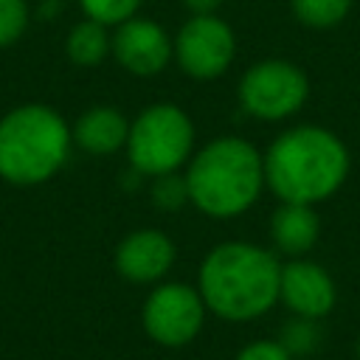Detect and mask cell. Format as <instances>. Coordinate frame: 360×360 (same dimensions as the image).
I'll return each mask as SVG.
<instances>
[{
    "label": "cell",
    "mask_w": 360,
    "mask_h": 360,
    "mask_svg": "<svg viewBox=\"0 0 360 360\" xmlns=\"http://www.w3.org/2000/svg\"><path fill=\"white\" fill-rule=\"evenodd\" d=\"M349 172L346 146L321 127L281 132L264 155V183L281 202H318L340 188Z\"/></svg>",
    "instance_id": "obj_3"
},
{
    "label": "cell",
    "mask_w": 360,
    "mask_h": 360,
    "mask_svg": "<svg viewBox=\"0 0 360 360\" xmlns=\"http://www.w3.org/2000/svg\"><path fill=\"white\" fill-rule=\"evenodd\" d=\"M183 6L191 14H214L222 6V0H183Z\"/></svg>",
    "instance_id": "obj_21"
},
{
    "label": "cell",
    "mask_w": 360,
    "mask_h": 360,
    "mask_svg": "<svg viewBox=\"0 0 360 360\" xmlns=\"http://www.w3.org/2000/svg\"><path fill=\"white\" fill-rule=\"evenodd\" d=\"M292 14L312 28H329L349 14L352 0H290Z\"/></svg>",
    "instance_id": "obj_15"
},
{
    "label": "cell",
    "mask_w": 360,
    "mask_h": 360,
    "mask_svg": "<svg viewBox=\"0 0 360 360\" xmlns=\"http://www.w3.org/2000/svg\"><path fill=\"white\" fill-rule=\"evenodd\" d=\"M318 231H321L318 214H315L312 205H307V202H281V205L273 211L270 236H273V242L278 245V250H284V253H290V256L307 253V250L315 245Z\"/></svg>",
    "instance_id": "obj_13"
},
{
    "label": "cell",
    "mask_w": 360,
    "mask_h": 360,
    "mask_svg": "<svg viewBox=\"0 0 360 360\" xmlns=\"http://www.w3.org/2000/svg\"><path fill=\"white\" fill-rule=\"evenodd\" d=\"M188 202L211 219L245 214L264 186V158L236 135H222L197 149L186 163Z\"/></svg>",
    "instance_id": "obj_2"
},
{
    "label": "cell",
    "mask_w": 360,
    "mask_h": 360,
    "mask_svg": "<svg viewBox=\"0 0 360 360\" xmlns=\"http://www.w3.org/2000/svg\"><path fill=\"white\" fill-rule=\"evenodd\" d=\"M278 259L250 242H222L208 250L197 290L208 312L225 321H253L278 301Z\"/></svg>",
    "instance_id": "obj_1"
},
{
    "label": "cell",
    "mask_w": 360,
    "mask_h": 360,
    "mask_svg": "<svg viewBox=\"0 0 360 360\" xmlns=\"http://www.w3.org/2000/svg\"><path fill=\"white\" fill-rule=\"evenodd\" d=\"M177 248L160 228L129 231L115 248V270L129 284H158L174 264Z\"/></svg>",
    "instance_id": "obj_10"
},
{
    "label": "cell",
    "mask_w": 360,
    "mask_h": 360,
    "mask_svg": "<svg viewBox=\"0 0 360 360\" xmlns=\"http://www.w3.org/2000/svg\"><path fill=\"white\" fill-rule=\"evenodd\" d=\"M110 53L127 73L149 79L172 62V37L160 22L135 14L115 25Z\"/></svg>",
    "instance_id": "obj_9"
},
{
    "label": "cell",
    "mask_w": 360,
    "mask_h": 360,
    "mask_svg": "<svg viewBox=\"0 0 360 360\" xmlns=\"http://www.w3.org/2000/svg\"><path fill=\"white\" fill-rule=\"evenodd\" d=\"M236 360H292V354L278 340H253V343L242 346Z\"/></svg>",
    "instance_id": "obj_19"
},
{
    "label": "cell",
    "mask_w": 360,
    "mask_h": 360,
    "mask_svg": "<svg viewBox=\"0 0 360 360\" xmlns=\"http://www.w3.org/2000/svg\"><path fill=\"white\" fill-rule=\"evenodd\" d=\"M309 93V82L301 68L284 59H264L248 68L239 79L236 96L248 115L262 121H278L301 110Z\"/></svg>",
    "instance_id": "obj_7"
},
{
    "label": "cell",
    "mask_w": 360,
    "mask_h": 360,
    "mask_svg": "<svg viewBox=\"0 0 360 360\" xmlns=\"http://www.w3.org/2000/svg\"><path fill=\"white\" fill-rule=\"evenodd\" d=\"M205 304L197 287L180 281L155 284L143 301L141 323L149 340L166 349L188 346L205 323Z\"/></svg>",
    "instance_id": "obj_6"
},
{
    "label": "cell",
    "mask_w": 360,
    "mask_h": 360,
    "mask_svg": "<svg viewBox=\"0 0 360 360\" xmlns=\"http://www.w3.org/2000/svg\"><path fill=\"white\" fill-rule=\"evenodd\" d=\"M149 200L155 208L160 211H177L188 202V188H186V177L180 172H169V174H158L152 177L149 186Z\"/></svg>",
    "instance_id": "obj_16"
},
{
    "label": "cell",
    "mask_w": 360,
    "mask_h": 360,
    "mask_svg": "<svg viewBox=\"0 0 360 360\" xmlns=\"http://www.w3.org/2000/svg\"><path fill=\"white\" fill-rule=\"evenodd\" d=\"M28 3L25 0H0V48L14 45L28 28Z\"/></svg>",
    "instance_id": "obj_18"
},
{
    "label": "cell",
    "mask_w": 360,
    "mask_h": 360,
    "mask_svg": "<svg viewBox=\"0 0 360 360\" xmlns=\"http://www.w3.org/2000/svg\"><path fill=\"white\" fill-rule=\"evenodd\" d=\"M143 0H79V8L87 20L104 22L110 28L121 25L124 20L135 17Z\"/></svg>",
    "instance_id": "obj_17"
},
{
    "label": "cell",
    "mask_w": 360,
    "mask_h": 360,
    "mask_svg": "<svg viewBox=\"0 0 360 360\" xmlns=\"http://www.w3.org/2000/svg\"><path fill=\"white\" fill-rule=\"evenodd\" d=\"M278 298L301 318H321L335 307V284L329 273L312 262H287L281 264Z\"/></svg>",
    "instance_id": "obj_11"
},
{
    "label": "cell",
    "mask_w": 360,
    "mask_h": 360,
    "mask_svg": "<svg viewBox=\"0 0 360 360\" xmlns=\"http://www.w3.org/2000/svg\"><path fill=\"white\" fill-rule=\"evenodd\" d=\"M127 135H129V118L115 107H90L70 127L73 146L96 158L121 152Z\"/></svg>",
    "instance_id": "obj_12"
},
{
    "label": "cell",
    "mask_w": 360,
    "mask_h": 360,
    "mask_svg": "<svg viewBox=\"0 0 360 360\" xmlns=\"http://www.w3.org/2000/svg\"><path fill=\"white\" fill-rule=\"evenodd\" d=\"M357 354H360V343H357Z\"/></svg>",
    "instance_id": "obj_22"
},
{
    "label": "cell",
    "mask_w": 360,
    "mask_h": 360,
    "mask_svg": "<svg viewBox=\"0 0 360 360\" xmlns=\"http://www.w3.org/2000/svg\"><path fill=\"white\" fill-rule=\"evenodd\" d=\"M124 152L132 172L143 177L180 172L194 152V124L177 104L158 101L129 121Z\"/></svg>",
    "instance_id": "obj_5"
},
{
    "label": "cell",
    "mask_w": 360,
    "mask_h": 360,
    "mask_svg": "<svg viewBox=\"0 0 360 360\" xmlns=\"http://www.w3.org/2000/svg\"><path fill=\"white\" fill-rule=\"evenodd\" d=\"M112 51V34L110 25L96 22V20H82L70 28L68 39H65V53L73 65L79 68H96L101 65Z\"/></svg>",
    "instance_id": "obj_14"
},
{
    "label": "cell",
    "mask_w": 360,
    "mask_h": 360,
    "mask_svg": "<svg viewBox=\"0 0 360 360\" xmlns=\"http://www.w3.org/2000/svg\"><path fill=\"white\" fill-rule=\"evenodd\" d=\"M307 321H309V318H304V321H298V323H290L287 338L281 340L290 354H292V352H309V349L315 346V329H312V323H307Z\"/></svg>",
    "instance_id": "obj_20"
},
{
    "label": "cell",
    "mask_w": 360,
    "mask_h": 360,
    "mask_svg": "<svg viewBox=\"0 0 360 360\" xmlns=\"http://www.w3.org/2000/svg\"><path fill=\"white\" fill-rule=\"evenodd\" d=\"M73 146L68 121L48 104H20L0 118V177L39 186L68 160Z\"/></svg>",
    "instance_id": "obj_4"
},
{
    "label": "cell",
    "mask_w": 360,
    "mask_h": 360,
    "mask_svg": "<svg viewBox=\"0 0 360 360\" xmlns=\"http://www.w3.org/2000/svg\"><path fill=\"white\" fill-rule=\"evenodd\" d=\"M236 53V37L217 14H191L172 37V59L177 68L197 79L211 82L222 76Z\"/></svg>",
    "instance_id": "obj_8"
}]
</instances>
